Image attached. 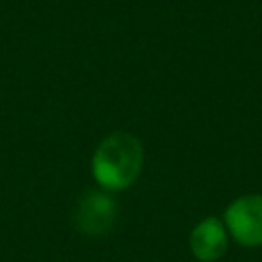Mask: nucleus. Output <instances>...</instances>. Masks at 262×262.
<instances>
[{"label": "nucleus", "mask_w": 262, "mask_h": 262, "mask_svg": "<svg viewBox=\"0 0 262 262\" xmlns=\"http://www.w3.org/2000/svg\"><path fill=\"white\" fill-rule=\"evenodd\" d=\"M92 176L106 190L129 188L143 170V143L127 131H113L92 154Z\"/></svg>", "instance_id": "obj_1"}, {"label": "nucleus", "mask_w": 262, "mask_h": 262, "mask_svg": "<svg viewBox=\"0 0 262 262\" xmlns=\"http://www.w3.org/2000/svg\"><path fill=\"white\" fill-rule=\"evenodd\" d=\"M225 227L242 246H262V194H246L225 209Z\"/></svg>", "instance_id": "obj_2"}, {"label": "nucleus", "mask_w": 262, "mask_h": 262, "mask_svg": "<svg viewBox=\"0 0 262 262\" xmlns=\"http://www.w3.org/2000/svg\"><path fill=\"white\" fill-rule=\"evenodd\" d=\"M117 217V203L106 192L90 190L86 192L76 209V225L86 235L106 233Z\"/></svg>", "instance_id": "obj_3"}, {"label": "nucleus", "mask_w": 262, "mask_h": 262, "mask_svg": "<svg viewBox=\"0 0 262 262\" xmlns=\"http://www.w3.org/2000/svg\"><path fill=\"white\" fill-rule=\"evenodd\" d=\"M190 252L201 262H215L227 250L225 225L217 217H207L196 223L190 231Z\"/></svg>", "instance_id": "obj_4"}]
</instances>
